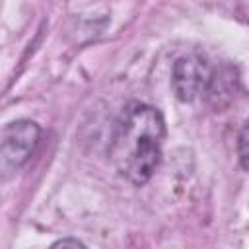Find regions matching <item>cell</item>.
<instances>
[{"label":"cell","mask_w":249,"mask_h":249,"mask_svg":"<svg viewBox=\"0 0 249 249\" xmlns=\"http://www.w3.org/2000/svg\"><path fill=\"white\" fill-rule=\"evenodd\" d=\"M165 123L161 113L146 103L132 101L115 123L109 158L115 169L134 185H144L161 160Z\"/></svg>","instance_id":"1"},{"label":"cell","mask_w":249,"mask_h":249,"mask_svg":"<svg viewBox=\"0 0 249 249\" xmlns=\"http://www.w3.org/2000/svg\"><path fill=\"white\" fill-rule=\"evenodd\" d=\"M212 70L214 66L202 54L191 53V54L179 56L173 62V70H171V84L177 99L191 103L202 97L210 82Z\"/></svg>","instance_id":"2"},{"label":"cell","mask_w":249,"mask_h":249,"mask_svg":"<svg viewBox=\"0 0 249 249\" xmlns=\"http://www.w3.org/2000/svg\"><path fill=\"white\" fill-rule=\"evenodd\" d=\"M41 136V128L35 121L19 119L8 123L0 132V161L8 169L21 167L33 154Z\"/></svg>","instance_id":"3"},{"label":"cell","mask_w":249,"mask_h":249,"mask_svg":"<svg viewBox=\"0 0 249 249\" xmlns=\"http://www.w3.org/2000/svg\"><path fill=\"white\" fill-rule=\"evenodd\" d=\"M237 91H239V72L235 66L224 62L212 70L210 82L202 97L210 107L220 111L233 101Z\"/></svg>","instance_id":"4"},{"label":"cell","mask_w":249,"mask_h":249,"mask_svg":"<svg viewBox=\"0 0 249 249\" xmlns=\"http://www.w3.org/2000/svg\"><path fill=\"white\" fill-rule=\"evenodd\" d=\"M237 144H239V161H241V167L247 169V150H245V144H247V124L241 126Z\"/></svg>","instance_id":"5"},{"label":"cell","mask_w":249,"mask_h":249,"mask_svg":"<svg viewBox=\"0 0 249 249\" xmlns=\"http://www.w3.org/2000/svg\"><path fill=\"white\" fill-rule=\"evenodd\" d=\"M54 245H74V247H78V245H84V243L78 241V239H68V237H66V239H58Z\"/></svg>","instance_id":"6"}]
</instances>
